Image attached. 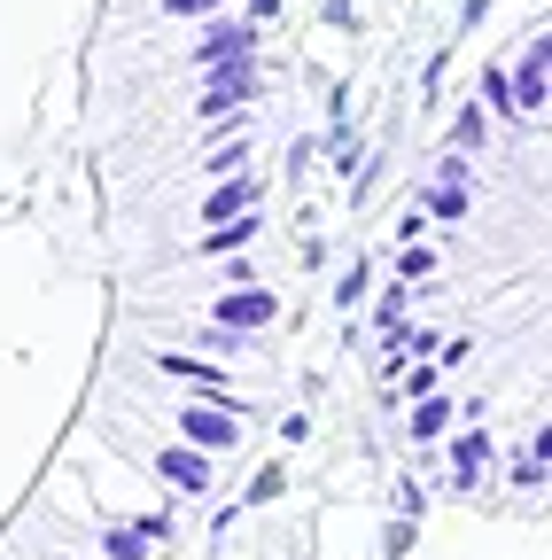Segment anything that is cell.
Wrapping results in <instances>:
<instances>
[{
  "instance_id": "cell-2",
  "label": "cell",
  "mask_w": 552,
  "mask_h": 560,
  "mask_svg": "<svg viewBox=\"0 0 552 560\" xmlns=\"http://www.w3.org/2000/svg\"><path fill=\"white\" fill-rule=\"evenodd\" d=\"M219 79H211V94H202V117H226V109H242L249 94H257V70L249 62H211Z\"/></svg>"
},
{
  "instance_id": "cell-7",
  "label": "cell",
  "mask_w": 552,
  "mask_h": 560,
  "mask_svg": "<svg viewBox=\"0 0 552 560\" xmlns=\"http://www.w3.org/2000/svg\"><path fill=\"white\" fill-rule=\"evenodd\" d=\"M242 210H249V179H234V187L211 195V226H219V219H242Z\"/></svg>"
},
{
  "instance_id": "cell-5",
  "label": "cell",
  "mask_w": 552,
  "mask_h": 560,
  "mask_svg": "<svg viewBox=\"0 0 552 560\" xmlns=\"http://www.w3.org/2000/svg\"><path fill=\"white\" fill-rule=\"evenodd\" d=\"M179 429H187V444H195V452H219V444H234V420H226L219 405H187V420H179Z\"/></svg>"
},
{
  "instance_id": "cell-3",
  "label": "cell",
  "mask_w": 552,
  "mask_h": 560,
  "mask_svg": "<svg viewBox=\"0 0 552 560\" xmlns=\"http://www.w3.org/2000/svg\"><path fill=\"white\" fill-rule=\"evenodd\" d=\"M272 312H281V304H272V289H234V296H219V327H226V335H249V327H265Z\"/></svg>"
},
{
  "instance_id": "cell-1",
  "label": "cell",
  "mask_w": 552,
  "mask_h": 560,
  "mask_svg": "<svg viewBox=\"0 0 552 560\" xmlns=\"http://www.w3.org/2000/svg\"><path fill=\"white\" fill-rule=\"evenodd\" d=\"M544 62H552V39H529V55H521V70H514V86H506V102H514L521 117H544Z\"/></svg>"
},
{
  "instance_id": "cell-4",
  "label": "cell",
  "mask_w": 552,
  "mask_h": 560,
  "mask_svg": "<svg viewBox=\"0 0 552 560\" xmlns=\"http://www.w3.org/2000/svg\"><path fill=\"white\" fill-rule=\"evenodd\" d=\"M249 47H257V24H211L202 32V62H249Z\"/></svg>"
},
{
  "instance_id": "cell-6",
  "label": "cell",
  "mask_w": 552,
  "mask_h": 560,
  "mask_svg": "<svg viewBox=\"0 0 552 560\" xmlns=\"http://www.w3.org/2000/svg\"><path fill=\"white\" fill-rule=\"evenodd\" d=\"M164 475L179 482V490H202L211 475H202V452H164Z\"/></svg>"
},
{
  "instance_id": "cell-10",
  "label": "cell",
  "mask_w": 552,
  "mask_h": 560,
  "mask_svg": "<svg viewBox=\"0 0 552 560\" xmlns=\"http://www.w3.org/2000/svg\"><path fill=\"white\" fill-rule=\"evenodd\" d=\"M172 16H202V9H219V0H164Z\"/></svg>"
},
{
  "instance_id": "cell-9",
  "label": "cell",
  "mask_w": 552,
  "mask_h": 560,
  "mask_svg": "<svg viewBox=\"0 0 552 560\" xmlns=\"http://www.w3.org/2000/svg\"><path fill=\"white\" fill-rule=\"evenodd\" d=\"M141 552H149L141 529H109V560H141Z\"/></svg>"
},
{
  "instance_id": "cell-8",
  "label": "cell",
  "mask_w": 552,
  "mask_h": 560,
  "mask_svg": "<svg viewBox=\"0 0 552 560\" xmlns=\"http://www.w3.org/2000/svg\"><path fill=\"white\" fill-rule=\"evenodd\" d=\"M451 459H459V482H474L482 467H491V444H482V436H459V452H451Z\"/></svg>"
}]
</instances>
